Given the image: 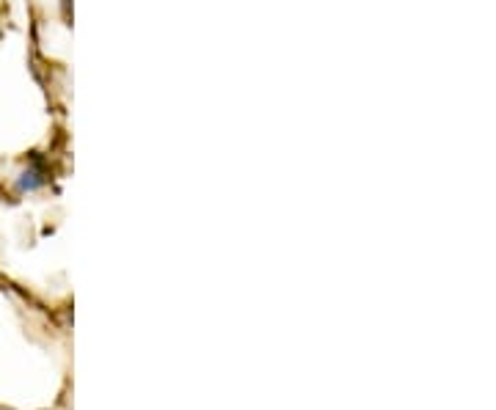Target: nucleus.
<instances>
[{"label":"nucleus","mask_w":496,"mask_h":410,"mask_svg":"<svg viewBox=\"0 0 496 410\" xmlns=\"http://www.w3.org/2000/svg\"><path fill=\"white\" fill-rule=\"evenodd\" d=\"M44 182H47L44 168H39V165H28V168H22L20 177H17V190H20V193H33V190H39Z\"/></svg>","instance_id":"1"}]
</instances>
